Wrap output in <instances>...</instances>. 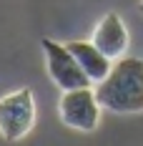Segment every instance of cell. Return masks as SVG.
I'll use <instances>...</instances> for the list:
<instances>
[{
	"label": "cell",
	"instance_id": "cell-2",
	"mask_svg": "<svg viewBox=\"0 0 143 146\" xmlns=\"http://www.w3.org/2000/svg\"><path fill=\"white\" fill-rule=\"evenodd\" d=\"M100 111L103 106L96 98V88H73V91H63L58 98V118L80 133H90L98 129L100 123Z\"/></svg>",
	"mask_w": 143,
	"mask_h": 146
},
{
	"label": "cell",
	"instance_id": "cell-5",
	"mask_svg": "<svg viewBox=\"0 0 143 146\" xmlns=\"http://www.w3.org/2000/svg\"><path fill=\"white\" fill-rule=\"evenodd\" d=\"M90 43L100 53H105L111 60L123 58L126 50H128V43H130V35H128V28H126L123 18L118 13H105L98 20V25L93 28Z\"/></svg>",
	"mask_w": 143,
	"mask_h": 146
},
{
	"label": "cell",
	"instance_id": "cell-6",
	"mask_svg": "<svg viewBox=\"0 0 143 146\" xmlns=\"http://www.w3.org/2000/svg\"><path fill=\"white\" fill-rule=\"evenodd\" d=\"M65 45H68V50L75 56L78 66L83 68V73L90 78L93 86L100 83V81L108 76L111 66H113V60L108 58L105 53H100L90 40H71V43H65Z\"/></svg>",
	"mask_w": 143,
	"mask_h": 146
},
{
	"label": "cell",
	"instance_id": "cell-3",
	"mask_svg": "<svg viewBox=\"0 0 143 146\" xmlns=\"http://www.w3.org/2000/svg\"><path fill=\"white\" fill-rule=\"evenodd\" d=\"M35 126V98L30 88H18L0 98V136L5 141L25 139Z\"/></svg>",
	"mask_w": 143,
	"mask_h": 146
},
{
	"label": "cell",
	"instance_id": "cell-1",
	"mask_svg": "<svg viewBox=\"0 0 143 146\" xmlns=\"http://www.w3.org/2000/svg\"><path fill=\"white\" fill-rule=\"evenodd\" d=\"M96 98L111 113L143 111V58L123 56L113 60L108 76L96 83Z\"/></svg>",
	"mask_w": 143,
	"mask_h": 146
},
{
	"label": "cell",
	"instance_id": "cell-4",
	"mask_svg": "<svg viewBox=\"0 0 143 146\" xmlns=\"http://www.w3.org/2000/svg\"><path fill=\"white\" fill-rule=\"evenodd\" d=\"M40 45H43V53H45V68H48V76H50V81H53L60 91H73V88L93 86L90 78L83 73V68L78 66L75 56L68 50V45H65V43H58V40L43 38Z\"/></svg>",
	"mask_w": 143,
	"mask_h": 146
},
{
	"label": "cell",
	"instance_id": "cell-7",
	"mask_svg": "<svg viewBox=\"0 0 143 146\" xmlns=\"http://www.w3.org/2000/svg\"><path fill=\"white\" fill-rule=\"evenodd\" d=\"M138 10H141V13H143V0H141V5H138Z\"/></svg>",
	"mask_w": 143,
	"mask_h": 146
}]
</instances>
